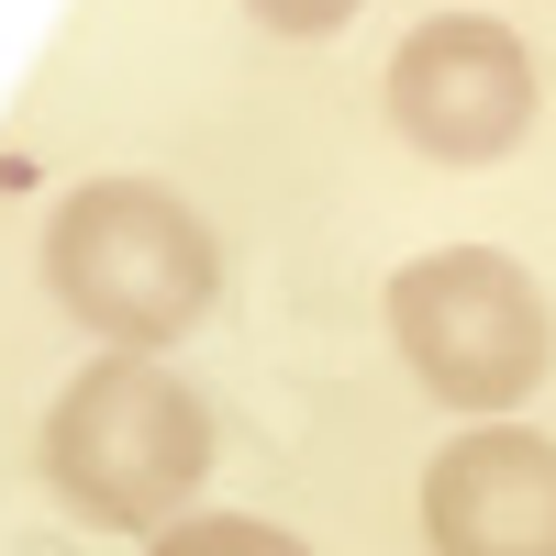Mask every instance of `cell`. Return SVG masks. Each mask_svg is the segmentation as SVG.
<instances>
[{"label": "cell", "mask_w": 556, "mask_h": 556, "mask_svg": "<svg viewBox=\"0 0 556 556\" xmlns=\"http://www.w3.org/2000/svg\"><path fill=\"white\" fill-rule=\"evenodd\" d=\"M390 123L434 167H490L534 123V56L501 12H434L390 56Z\"/></svg>", "instance_id": "277c9868"}, {"label": "cell", "mask_w": 556, "mask_h": 556, "mask_svg": "<svg viewBox=\"0 0 556 556\" xmlns=\"http://www.w3.org/2000/svg\"><path fill=\"white\" fill-rule=\"evenodd\" d=\"M146 556H312V545L278 534V523H256V513H190V523H167Z\"/></svg>", "instance_id": "8992f818"}, {"label": "cell", "mask_w": 556, "mask_h": 556, "mask_svg": "<svg viewBox=\"0 0 556 556\" xmlns=\"http://www.w3.org/2000/svg\"><path fill=\"white\" fill-rule=\"evenodd\" d=\"M45 290L112 356H156L212 312L223 256H212V223L167 178H89L45 223Z\"/></svg>", "instance_id": "7a4b0ae2"}, {"label": "cell", "mask_w": 556, "mask_h": 556, "mask_svg": "<svg viewBox=\"0 0 556 556\" xmlns=\"http://www.w3.org/2000/svg\"><path fill=\"white\" fill-rule=\"evenodd\" d=\"M45 479L101 534H167L190 523V490L212 479V412L156 356H89L45 412Z\"/></svg>", "instance_id": "6da1fadb"}, {"label": "cell", "mask_w": 556, "mask_h": 556, "mask_svg": "<svg viewBox=\"0 0 556 556\" xmlns=\"http://www.w3.org/2000/svg\"><path fill=\"white\" fill-rule=\"evenodd\" d=\"M434 556H556V445L523 424H479L424 468Z\"/></svg>", "instance_id": "5b68a950"}, {"label": "cell", "mask_w": 556, "mask_h": 556, "mask_svg": "<svg viewBox=\"0 0 556 556\" xmlns=\"http://www.w3.org/2000/svg\"><path fill=\"white\" fill-rule=\"evenodd\" d=\"M390 345H401V367L434 401H456V412H513V401H534L545 356H556V312H545V290H534L513 256L434 245V256H412L390 278Z\"/></svg>", "instance_id": "3957f363"}, {"label": "cell", "mask_w": 556, "mask_h": 556, "mask_svg": "<svg viewBox=\"0 0 556 556\" xmlns=\"http://www.w3.org/2000/svg\"><path fill=\"white\" fill-rule=\"evenodd\" d=\"M245 12H256L267 34H345L356 0H245Z\"/></svg>", "instance_id": "52a82bcc"}]
</instances>
